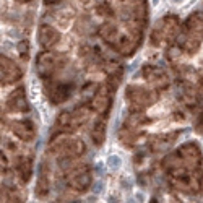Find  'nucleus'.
Returning a JSON list of instances; mask_svg holds the SVG:
<instances>
[{"mask_svg":"<svg viewBox=\"0 0 203 203\" xmlns=\"http://www.w3.org/2000/svg\"><path fill=\"white\" fill-rule=\"evenodd\" d=\"M109 164H111V166H114V167H115V166H117V158H115V156H112V158L109 159Z\"/></svg>","mask_w":203,"mask_h":203,"instance_id":"nucleus-1","label":"nucleus"}]
</instances>
